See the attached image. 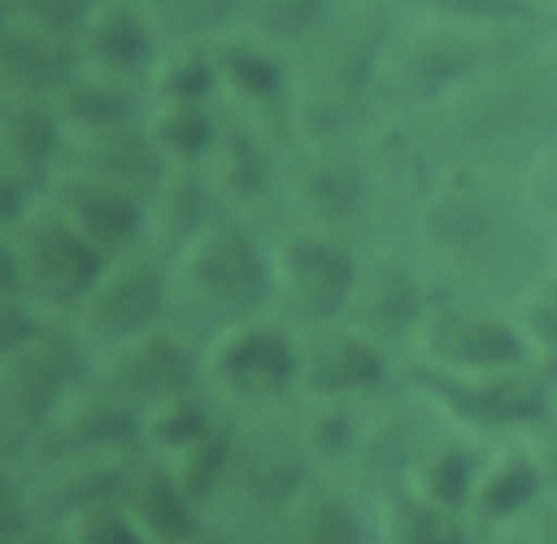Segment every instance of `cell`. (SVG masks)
Segmentation results:
<instances>
[{
  "label": "cell",
  "mask_w": 557,
  "mask_h": 544,
  "mask_svg": "<svg viewBox=\"0 0 557 544\" xmlns=\"http://www.w3.org/2000/svg\"><path fill=\"white\" fill-rule=\"evenodd\" d=\"M91 348L57 318L0 361V453L9 461H26L30 440L91 379Z\"/></svg>",
  "instance_id": "8"
},
{
  "label": "cell",
  "mask_w": 557,
  "mask_h": 544,
  "mask_svg": "<svg viewBox=\"0 0 557 544\" xmlns=\"http://www.w3.org/2000/svg\"><path fill=\"white\" fill-rule=\"evenodd\" d=\"M544 496H548V487H544V474H540L527 440L509 444V448L483 457L479 483L470 496V522L500 531V527L518 522L527 509H535Z\"/></svg>",
  "instance_id": "28"
},
{
  "label": "cell",
  "mask_w": 557,
  "mask_h": 544,
  "mask_svg": "<svg viewBox=\"0 0 557 544\" xmlns=\"http://www.w3.org/2000/svg\"><path fill=\"white\" fill-rule=\"evenodd\" d=\"M527 448H531V457H535V466H540V474H544L548 496H557V413H553L548 422H540V426L527 435Z\"/></svg>",
  "instance_id": "48"
},
{
  "label": "cell",
  "mask_w": 557,
  "mask_h": 544,
  "mask_svg": "<svg viewBox=\"0 0 557 544\" xmlns=\"http://www.w3.org/2000/svg\"><path fill=\"white\" fill-rule=\"evenodd\" d=\"M135 453H139V413L87 379L30 440L22 470L52 457H135Z\"/></svg>",
  "instance_id": "18"
},
{
  "label": "cell",
  "mask_w": 557,
  "mask_h": 544,
  "mask_svg": "<svg viewBox=\"0 0 557 544\" xmlns=\"http://www.w3.org/2000/svg\"><path fill=\"white\" fill-rule=\"evenodd\" d=\"M61 170L91 174V178L117 183L135 196H148L152 183L165 174V161L152 148V139L144 131V118H139V122H126V126L91 131V135H65Z\"/></svg>",
  "instance_id": "26"
},
{
  "label": "cell",
  "mask_w": 557,
  "mask_h": 544,
  "mask_svg": "<svg viewBox=\"0 0 557 544\" xmlns=\"http://www.w3.org/2000/svg\"><path fill=\"white\" fill-rule=\"evenodd\" d=\"M44 191L35 187V183H26L22 174H13L9 165H0V231H13L26 213H30V205L39 200Z\"/></svg>",
  "instance_id": "46"
},
{
  "label": "cell",
  "mask_w": 557,
  "mask_h": 544,
  "mask_svg": "<svg viewBox=\"0 0 557 544\" xmlns=\"http://www.w3.org/2000/svg\"><path fill=\"white\" fill-rule=\"evenodd\" d=\"M300 335L278 313L231 322L200 339V383L235 413H270L296 396Z\"/></svg>",
  "instance_id": "7"
},
{
  "label": "cell",
  "mask_w": 557,
  "mask_h": 544,
  "mask_svg": "<svg viewBox=\"0 0 557 544\" xmlns=\"http://www.w3.org/2000/svg\"><path fill=\"white\" fill-rule=\"evenodd\" d=\"M78 65L70 44H57L30 26L0 17V100L4 96H57Z\"/></svg>",
  "instance_id": "30"
},
{
  "label": "cell",
  "mask_w": 557,
  "mask_h": 544,
  "mask_svg": "<svg viewBox=\"0 0 557 544\" xmlns=\"http://www.w3.org/2000/svg\"><path fill=\"white\" fill-rule=\"evenodd\" d=\"M218 400L205 392V387H191V392H178L152 409L139 413V453L144 457H170L178 453L183 444H191L196 435H205L213 422H218Z\"/></svg>",
  "instance_id": "38"
},
{
  "label": "cell",
  "mask_w": 557,
  "mask_h": 544,
  "mask_svg": "<svg viewBox=\"0 0 557 544\" xmlns=\"http://www.w3.org/2000/svg\"><path fill=\"white\" fill-rule=\"evenodd\" d=\"M213 65L222 109L257 122L261 131L270 122L292 126V52L270 48L244 30H226L213 39Z\"/></svg>",
  "instance_id": "19"
},
{
  "label": "cell",
  "mask_w": 557,
  "mask_h": 544,
  "mask_svg": "<svg viewBox=\"0 0 557 544\" xmlns=\"http://www.w3.org/2000/svg\"><path fill=\"white\" fill-rule=\"evenodd\" d=\"M13 248H17V274H22V296L39 305L48 318H70V309L87 296L96 274L104 270V252L87 244L44 196L30 205V213L13 226Z\"/></svg>",
  "instance_id": "13"
},
{
  "label": "cell",
  "mask_w": 557,
  "mask_h": 544,
  "mask_svg": "<svg viewBox=\"0 0 557 544\" xmlns=\"http://www.w3.org/2000/svg\"><path fill=\"white\" fill-rule=\"evenodd\" d=\"M30 522H35V518H30V509H26L22 487H17V492H0V544H13Z\"/></svg>",
  "instance_id": "49"
},
{
  "label": "cell",
  "mask_w": 557,
  "mask_h": 544,
  "mask_svg": "<svg viewBox=\"0 0 557 544\" xmlns=\"http://www.w3.org/2000/svg\"><path fill=\"white\" fill-rule=\"evenodd\" d=\"M396 9L387 0H352L292 57V126L309 139H348L374 109L379 61Z\"/></svg>",
  "instance_id": "3"
},
{
  "label": "cell",
  "mask_w": 557,
  "mask_h": 544,
  "mask_svg": "<svg viewBox=\"0 0 557 544\" xmlns=\"http://www.w3.org/2000/svg\"><path fill=\"white\" fill-rule=\"evenodd\" d=\"M300 335V379L296 400H348L366 405L392 383L396 353L374 344L348 322L305 326Z\"/></svg>",
  "instance_id": "17"
},
{
  "label": "cell",
  "mask_w": 557,
  "mask_h": 544,
  "mask_svg": "<svg viewBox=\"0 0 557 544\" xmlns=\"http://www.w3.org/2000/svg\"><path fill=\"white\" fill-rule=\"evenodd\" d=\"M148 100H218V65H213V39H174L161 44L148 83H144Z\"/></svg>",
  "instance_id": "36"
},
{
  "label": "cell",
  "mask_w": 557,
  "mask_h": 544,
  "mask_svg": "<svg viewBox=\"0 0 557 544\" xmlns=\"http://www.w3.org/2000/svg\"><path fill=\"white\" fill-rule=\"evenodd\" d=\"M405 17H435V22H466V26H535V9L522 0H387Z\"/></svg>",
  "instance_id": "40"
},
{
  "label": "cell",
  "mask_w": 557,
  "mask_h": 544,
  "mask_svg": "<svg viewBox=\"0 0 557 544\" xmlns=\"http://www.w3.org/2000/svg\"><path fill=\"white\" fill-rule=\"evenodd\" d=\"M527 187H531V196H535V205H540V213L548 218V226L557 231V144L531 165V174H527Z\"/></svg>",
  "instance_id": "47"
},
{
  "label": "cell",
  "mask_w": 557,
  "mask_h": 544,
  "mask_svg": "<svg viewBox=\"0 0 557 544\" xmlns=\"http://www.w3.org/2000/svg\"><path fill=\"white\" fill-rule=\"evenodd\" d=\"M48 322H52V318H48L39 305H30L22 292L0 296V361L13 357L22 344H30Z\"/></svg>",
  "instance_id": "44"
},
{
  "label": "cell",
  "mask_w": 557,
  "mask_h": 544,
  "mask_svg": "<svg viewBox=\"0 0 557 544\" xmlns=\"http://www.w3.org/2000/svg\"><path fill=\"white\" fill-rule=\"evenodd\" d=\"M300 226L352 235L379 205V165L361 139H309L287 178Z\"/></svg>",
  "instance_id": "12"
},
{
  "label": "cell",
  "mask_w": 557,
  "mask_h": 544,
  "mask_svg": "<svg viewBox=\"0 0 557 544\" xmlns=\"http://www.w3.org/2000/svg\"><path fill=\"white\" fill-rule=\"evenodd\" d=\"M161 52V35L152 30V22L144 17V9L135 0H96V9L87 13L78 39H74V57L87 70H100L109 78L148 83V70Z\"/></svg>",
  "instance_id": "21"
},
{
  "label": "cell",
  "mask_w": 557,
  "mask_h": 544,
  "mask_svg": "<svg viewBox=\"0 0 557 544\" xmlns=\"http://www.w3.org/2000/svg\"><path fill=\"white\" fill-rule=\"evenodd\" d=\"M339 4L344 0H244L235 30L296 57L339 13Z\"/></svg>",
  "instance_id": "35"
},
{
  "label": "cell",
  "mask_w": 557,
  "mask_h": 544,
  "mask_svg": "<svg viewBox=\"0 0 557 544\" xmlns=\"http://www.w3.org/2000/svg\"><path fill=\"white\" fill-rule=\"evenodd\" d=\"M422 265L440 292L513 305L553 270L557 231L540 213L527 178L453 165L435 170L409 209Z\"/></svg>",
  "instance_id": "1"
},
{
  "label": "cell",
  "mask_w": 557,
  "mask_h": 544,
  "mask_svg": "<svg viewBox=\"0 0 557 544\" xmlns=\"http://www.w3.org/2000/svg\"><path fill=\"white\" fill-rule=\"evenodd\" d=\"M409 126L435 170L474 165L527 178L557 144V35L531 30Z\"/></svg>",
  "instance_id": "2"
},
{
  "label": "cell",
  "mask_w": 557,
  "mask_h": 544,
  "mask_svg": "<svg viewBox=\"0 0 557 544\" xmlns=\"http://www.w3.org/2000/svg\"><path fill=\"white\" fill-rule=\"evenodd\" d=\"M226 544H270V540H257V535H244V531H239V535H231Z\"/></svg>",
  "instance_id": "53"
},
{
  "label": "cell",
  "mask_w": 557,
  "mask_h": 544,
  "mask_svg": "<svg viewBox=\"0 0 557 544\" xmlns=\"http://www.w3.org/2000/svg\"><path fill=\"white\" fill-rule=\"evenodd\" d=\"M270 544H366L352 500L322 474L274 518Z\"/></svg>",
  "instance_id": "32"
},
{
  "label": "cell",
  "mask_w": 557,
  "mask_h": 544,
  "mask_svg": "<svg viewBox=\"0 0 557 544\" xmlns=\"http://www.w3.org/2000/svg\"><path fill=\"white\" fill-rule=\"evenodd\" d=\"M91 9H96V0H0V17L30 26L57 44H70V48H74Z\"/></svg>",
  "instance_id": "43"
},
{
  "label": "cell",
  "mask_w": 557,
  "mask_h": 544,
  "mask_svg": "<svg viewBox=\"0 0 557 544\" xmlns=\"http://www.w3.org/2000/svg\"><path fill=\"white\" fill-rule=\"evenodd\" d=\"M222 126V104L209 100H148L144 131L165 165H205Z\"/></svg>",
  "instance_id": "33"
},
{
  "label": "cell",
  "mask_w": 557,
  "mask_h": 544,
  "mask_svg": "<svg viewBox=\"0 0 557 544\" xmlns=\"http://www.w3.org/2000/svg\"><path fill=\"white\" fill-rule=\"evenodd\" d=\"M522 4H531L535 13H544V9H557V0H522Z\"/></svg>",
  "instance_id": "54"
},
{
  "label": "cell",
  "mask_w": 557,
  "mask_h": 544,
  "mask_svg": "<svg viewBox=\"0 0 557 544\" xmlns=\"http://www.w3.org/2000/svg\"><path fill=\"white\" fill-rule=\"evenodd\" d=\"M531 30L535 26L500 30V26H466V22L396 13V26L379 61L374 109H383L387 118L413 122L435 104H444L457 87H466L492 61H500L509 48H518Z\"/></svg>",
  "instance_id": "4"
},
{
  "label": "cell",
  "mask_w": 557,
  "mask_h": 544,
  "mask_svg": "<svg viewBox=\"0 0 557 544\" xmlns=\"http://www.w3.org/2000/svg\"><path fill=\"white\" fill-rule=\"evenodd\" d=\"M322 470L313 466V457L305 453V440L292 426L278 422H257L252 431H235V457H231V474L213 500V509H248L261 518H278Z\"/></svg>",
  "instance_id": "16"
},
{
  "label": "cell",
  "mask_w": 557,
  "mask_h": 544,
  "mask_svg": "<svg viewBox=\"0 0 557 544\" xmlns=\"http://www.w3.org/2000/svg\"><path fill=\"white\" fill-rule=\"evenodd\" d=\"M222 209L200 165H165V174L144 196V248L174 261Z\"/></svg>",
  "instance_id": "22"
},
{
  "label": "cell",
  "mask_w": 557,
  "mask_h": 544,
  "mask_svg": "<svg viewBox=\"0 0 557 544\" xmlns=\"http://www.w3.org/2000/svg\"><path fill=\"white\" fill-rule=\"evenodd\" d=\"M548 374H553V392H557V370H548Z\"/></svg>",
  "instance_id": "56"
},
{
  "label": "cell",
  "mask_w": 557,
  "mask_h": 544,
  "mask_svg": "<svg viewBox=\"0 0 557 544\" xmlns=\"http://www.w3.org/2000/svg\"><path fill=\"white\" fill-rule=\"evenodd\" d=\"M65 126L48 96H4L0 100V165L35 183L39 191L61 170Z\"/></svg>",
  "instance_id": "27"
},
{
  "label": "cell",
  "mask_w": 557,
  "mask_h": 544,
  "mask_svg": "<svg viewBox=\"0 0 557 544\" xmlns=\"http://www.w3.org/2000/svg\"><path fill=\"white\" fill-rule=\"evenodd\" d=\"M409 361L448 370V374H492V370L540 366L509 305H492L457 292L435 296V305L426 309L409 344Z\"/></svg>",
  "instance_id": "9"
},
{
  "label": "cell",
  "mask_w": 557,
  "mask_h": 544,
  "mask_svg": "<svg viewBox=\"0 0 557 544\" xmlns=\"http://www.w3.org/2000/svg\"><path fill=\"white\" fill-rule=\"evenodd\" d=\"M52 104H57V118H61L65 135H91V131L139 122L148 96L135 83H122V78H109L100 70L74 65L70 78L57 87Z\"/></svg>",
  "instance_id": "29"
},
{
  "label": "cell",
  "mask_w": 557,
  "mask_h": 544,
  "mask_svg": "<svg viewBox=\"0 0 557 544\" xmlns=\"http://www.w3.org/2000/svg\"><path fill=\"white\" fill-rule=\"evenodd\" d=\"M435 296H440V287L418 257L396 252V248H374V252H361L357 287H352V300L339 322L357 326L361 335H370L374 344H383L392 353L396 348L409 353Z\"/></svg>",
  "instance_id": "15"
},
{
  "label": "cell",
  "mask_w": 557,
  "mask_h": 544,
  "mask_svg": "<svg viewBox=\"0 0 557 544\" xmlns=\"http://www.w3.org/2000/svg\"><path fill=\"white\" fill-rule=\"evenodd\" d=\"M57 531L65 544H144L139 527L131 522V514L122 509L117 496H104V500L74 509L70 518L57 522Z\"/></svg>",
  "instance_id": "42"
},
{
  "label": "cell",
  "mask_w": 557,
  "mask_h": 544,
  "mask_svg": "<svg viewBox=\"0 0 557 544\" xmlns=\"http://www.w3.org/2000/svg\"><path fill=\"white\" fill-rule=\"evenodd\" d=\"M91 383L104 387L126 409L144 413L178 392L205 387L200 383V344L183 335L174 322H161L152 331H139L91 361Z\"/></svg>",
  "instance_id": "14"
},
{
  "label": "cell",
  "mask_w": 557,
  "mask_h": 544,
  "mask_svg": "<svg viewBox=\"0 0 557 544\" xmlns=\"http://www.w3.org/2000/svg\"><path fill=\"white\" fill-rule=\"evenodd\" d=\"M170 265L148 252L144 244L131 252H117L104 261V270L96 274V283L87 287V296L70 309V318H61L87 348L91 357L139 335L152 331L161 322H170Z\"/></svg>",
  "instance_id": "11"
},
{
  "label": "cell",
  "mask_w": 557,
  "mask_h": 544,
  "mask_svg": "<svg viewBox=\"0 0 557 544\" xmlns=\"http://www.w3.org/2000/svg\"><path fill=\"white\" fill-rule=\"evenodd\" d=\"M361 270V248L344 235L318 226H287L270 239V279H274V313L296 331L339 322Z\"/></svg>",
  "instance_id": "10"
},
{
  "label": "cell",
  "mask_w": 557,
  "mask_h": 544,
  "mask_svg": "<svg viewBox=\"0 0 557 544\" xmlns=\"http://www.w3.org/2000/svg\"><path fill=\"white\" fill-rule=\"evenodd\" d=\"M122 509L139 527L144 544H200L205 535V509L170 479V470L157 457H135L122 487Z\"/></svg>",
  "instance_id": "25"
},
{
  "label": "cell",
  "mask_w": 557,
  "mask_h": 544,
  "mask_svg": "<svg viewBox=\"0 0 557 544\" xmlns=\"http://www.w3.org/2000/svg\"><path fill=\"white\" fill-rule=\"evenodd\" d=\"M474 522L466 514L440 509L409 487H396L379 500V544H470Z\"/></svg>",
  "instance_id": "34"
},
{
  "label": "cell",
  "mask_w": 557,
  "mask_h": 544,
  "mask_svg": "<svg viewBox=\"0 0 557 544\" xmlns=\"http://www.w3.org/2000/svg\"><path fill=\"white\" fill-rule=\"evenodd\" d=\"M161 44L174 39H218L235 30L244 0H135Z\"/></svg>",
  "instance_id": "39"
},
{
  "label": "cell",
  "mask_w": 557,
  "mask_h": 544,
  "mask_svg": "<svg viewBox=\"0 0 557 544\" xmlns=\"http://www.w3.org/2000/svg\"><path fill=\"white\" fill-rule=\"evenodd\" d=\"M500 544H557V496H544L518 522L500 527Z\"/></svg>",
  "instance_id": "45"
},
{
  "label": "cell",
  "mask_w": 557,
  "mask_h": 544,
  "mask_svg": "<svg viewBox=\"0 0 557 544\" xmlns=\"http://www.w3.org/2000/svg\"><path fill=\"white\" fill-rule=\"evenodd\" d=\"M553 270H557V244H553Z\"/></svg>",
  "instance_id": "55"
},
{
  "label": "cell",
  "mask_w": 557,
  "mask_h": 544,
  "mask_svg": "<svg viewBox=\"0 0 557 544\" xmlns=\"http://www.w3.org/2000/svg\"><path fill=\"white\" fill-rule=\"evenodd\" d=\"M22 292V274H17V248H13V231H0V296Z\"/></svg>",
  "instance_id": "50"
},
{
  "label": "cell",
  "mask_w": 557,
  "mask_h": 544,
  "mask_svg": "<svg viewBox=\"0 0 557 544\" xmlns=\"http://www.w3.org/2000/svg\"><path fill=\"white\" fill-rule=\"evenodd\" d=\"M13 544H65V540H61L57 527H48V522H30Z\"/></svg>",
  "instance_id": "51"
},
{
  "label": "cell",
  "mask_w": 557,
  "mask_h": 544,
  "mask_svg": "<svg viewBox=\"0 0 557 544\" xmlns=\"http://www.w3.org/2000/svg\"><path fill=\"white\" fill-rule=\"evenodd\" d=\"M17 487H22V466L0 453V492H17Z\"/></svg>",
  "instance_id": "52"
},
{
  "label": "cell",
  "mask_w": 557,
  "mask_h": 544,
  "mask_svg": "<svg viewBox=\"0 0 557 544\" xmlns=\"http://www.w3.org/2000/svg\"><path fill=\"white\" fill-rule=\"evenodd\" d=\"M479 448H470L466 435H431L409 474H405V487L440 509H453V514H466L470 518V496H474V483H479Z\"/></svg>",
  "instance_id": "31"
},
{
  "label": "cell",
  "mask_w": 557,
  "mask_h": 544,
  "mask_svg": "<svg viewBox=\"0 0 557 544\" xmlns=\"http://www.w3.org/2000/svg\"><path fill=\"white\" fill-rule=\"evenodd\" d=\"M405 392H413L435 418L461 435H518L527 440L540 422L557 413L553 374L544 366L492 370V374H448L431 366H405Z\"/></svg>",
  "instance_id": "6"
},
{
  "label": "cell",
  "mask_w": 557,
  "mask_h": 544,
  "mask_svg": "<svg viewBox=\"0 0 557 544\" xmlns=\"http://www.w3.org/2000/svg\"><path fill=\"white\" fill-rule=\"evenodd\" d=\"M235 422L231 418H218L205 435H196L191 444H183L178 453L161 457V466L170 470V479L200 505V509H213L226 474H231V457H235Z\"/></svg>",
  "instance_id": "37"
},
{
  "label": "cell",
  "mask_w": 557,
  "mask_h": 544,
  "mask_svg": "<svg viewBox=\"0 0 557 544\" xmlns=\"http://www.w3.org/2000/svg\"><path fill=\"white\" fill-rule=\"evenodd\" d=\"M200 170H205V178H209V187H213V196L222 200L226 213L257 209L274 187V157H270L265 131L257 122L222 109L218 139H213Z\"/></svg>",
  "instance_id": "24"
},
{
  "label": "cell",
  "mask_w": 557,
  "mask_h": 544,
  "mask_svg": "<svg viewBox=\"0 0 557 544\" xmlns=\"http://www.w3.org/2000/svg\"><path fill=\"white\" fill-rule=\"evenodd\" d=\"M170 265V322L187 335V326L209 339L213 331L274 313V279H270V239H261L244 213H218Z\"/></svg>",
  "instance_id": "5"
},
{
  "label": "cell",
  "mask_w": 557,
  "mask_h": 544,
  "mask_svg": "<svg viewBox=\"0 0 557 544\" xmlns=\"http://www.w3.org/2000/svg\"><path fill=\"white\" fill-rule=\"evenodd\" d=\"M139 457V453H135ZM135 457H52L22 470V496L35 522L57 527L74 509L117 496Z\"/></svg>",
  "instance_id": "23"
},
{
  "label": "cell",
  "mask_w": 557,
  "mask_h": 544,
  "mask_svg": "<svg viewBox=\"0 0 557 544\" xmlns=\"http://www.w3.org/2000/svg\"><path fill=\"white\" fill-rule=\"evenodd\" d=\"M513 318L544 370H557V270H548L540 283H531L513 305Z\"/></svg>",
  "instance_id": "41"
},
{
  "label": "cell",
  "mask_w": 557,
  "mask_h": 544,
  "mask_svg": "<svg viewBox=\"0 0 557 544\" xmlns=\"http://www.w3.org/2000/svg\"><path fill=\"white\" fill-rule=\"evenodd\" d=\"M44 200L104 257H117V252H131L144 244V196H135L117 183L57 170L52 183L44 187Z\"/></svg>",
  "instance_id": "20"
}]
</instances>
